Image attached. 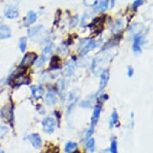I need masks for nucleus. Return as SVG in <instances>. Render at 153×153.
<instances>
[{
    "label": "nucleus",
    "instance_id": "2",
    "mask_svg": "<svg viewBox=\"0 0 153 153\" xmlns=\"http://www.w3.org/2000/svg\"><path fill=\"white\" fill-rule=\"evenodd\" d=\"M43 129L46 132L52 133L54 131V129H55V121L54 119L51 118V117H48V118H46L43 121Z\"/></svg>",
    "mask_w": 153,
    "mask_h": 153
},
{
    "label": "nucleus",
    "instance_id": "7",
    "mask_svg": "<svg viewBox=\"0 0 153 153\" xmlns=\"http://www.w3.org/2000/svg\"><path fill=\"white\" fill-rule=\"evenodd\" d=\"M45 100L48 105H54V104L56 103V101H57V98H56L55 93L54 92V91H49L47 93V95H46Z\"/></svg>",
    "mask_w": 153,
    "mask_h": 153
},
{
    "label": "nucleus",
    "instance_id": "4",
    "mask_svg": "<svg viewBox=\"0 0 153 153\" xmlns=\"http://www.w3.org/2000/svg\"><path fill=\"white\" fill-rule=\"evenodd\" d=\"M4 14L7 18L10 19H16L19 16V10L15 7L8 6L6 7Z\"/></svg>",
    "mask_w": 153,
    "mask_h": 153
},
{
    "label": "nucleus",
    "instance_id": "9",
    "mask_svg": "<svg viewBox=\"0 0 153 153\" xmlns=\"http://www.w3.org/2000/svg\"><path fill=\"white\" fill-rule=\"evenodd\" d=\"M108 80H109V71L104 70L103 72H102V75H101L100 90H103V88H105L106 85L108 84Z\"/></svg>",
    "mask_w": 153,
    "mask_h": 153
},
{
    "label": "nucleus",
    "instance_id": "5",
    "mask_svg": "<svg viewBox=\"0 0 153 153\" xmlns=\"http://www.w3.org/2000/svg\"><path fill=\"white\" fill-rule=\"evenodd\" d=\"M1 115L5 120L10 121L13 118V111L12 107L10 105H6L4 108L2 109L1 111Z\"/></svg>",
    "mask_w": 153,
    "mask_h": 153
},
{
    "label": "nucleus",
    "instance_id": "24",
    "mask_svg": "<svg viewBox=\"0 0 153 153\" xmlns=\"http://www.w3.org/2000/svg\"><path fill=\"white\" fill-rule=\"evenodd\" d=\"M110 151L111 153H118V149H117V142L116 140L111 141L110 147Z\"/></svg>",
    "mask_w": 153,
    "mask_h": 153
},
{
    "label": "nucleus",
    "instance_id": "14",
    "mask_svg": "<svg viewBox=\"0 0 153 153\" xmlns=\"http://www.w3.org/2000/svg\"><path fill=\"white\" fill-rule=\"evenodd\" d=\"M143 28V25L142 23H135V24H133V25L131 27V32L132 33V34H135L136 35H138L139 33L142 31Z\"/></svg>",
    "mask_w": 153,
    "mask_h": 153
},
{
    "label": "nucleus",
    "instance_id": "18",
    "mask_svg": "<svg viewBox=\"0 0 153 153\" xmlns=\"http://www.w3.org/2000/svg\"><path fill=\"white\" fill-rule=\"evenodd\" d=\"M42 25H38L35 26V27H33L30 28L29 30H28V35L30 36V37H33V36H35L37 33L39 32V30L42 29Z\"/></svg>",
    "mask_w": 153,
    "mask_h": 153
},
{
    "label": "nucleus",
    "instance_id": "1",
    "mask_svg": "<svg viewBox=\"0 0 153 153\" xmlns=\"http://www.w3.org/2000/svg\"><path fill=\"white\" fill-rule=\"evenodd\" d=\"M101 109H102V107L100 105H97L94 109V111H93L92 117H91V126L89 130L88 131V134H87V137H90L91 135H92L93 131H94V129H95V125L97 124L99 120V118H100V115Z\"/></svg>",
    "mask_w": 153,
    "mask_h": 153
},
{
    "label": "nucleus",
    "instance_id": "23",
    "mask_svg": "<svg viewBox=\"0 0 153 153\" xmlns=\"http://www.w3.org/2000/svg\"><path fill=\"white\" fill-rule=\"evenodd\" d=\"M27 38L23 37L19 41V48H20L21 51H24L27 48Z\"/></svg>",
    "mask_w": 153,
    "mask_h": 153
},
{
    "label": "nucleus",
    "instance_id": "8",
    "mask_svg": "<svg viewBox=\"0 0 153 153\" xmlns=\"http://www.w3.org/2000/svg\"><path fill=\"white\" fill-rule=\"evenodd\" d=\"M10 35H11V31L8 26L2 25L0 27V39H7L10 37Z\"/></svg>",
    "mask_w": 153,
    "mask_h": 153
},
{
    "label": "nucleus",
    "instance_id": "22",
    "mask_svg": "<svg viewBox=\"0 0 153 153\" xmlns=\"http://www.w3.org/2000/svg\"><path fill=\"white\" fill-rule=\"evenodd\" d=\"M117 121H118V114H117L116 111H114L112 115H111V120L110 122V128H112L113 125L117 123Z\"/></svg>",
    "mask_w": 153,
    "mask_h": 153
},
{
    "label": "nucleus",
    "instance_id": "20",
    "mask_svg": "<svg viewBox=\"0 0 153 153\" xmlns=\"http://www.w3.org/2000/svg\"><path fill=\"white\" fill-rule=\"evenodd\" d=\"M123 26V20L120 19V20L116 21V23H115V25H114V27H113L112 31H113V32H115V33L119 32V31H120V30L122 29Z\"/></svg>",
    "mask_w": 153,
    "mask_h": 153
},
{
    "label": "nucleus",
    "instance_id": "21",
    "mask_svg": "<svg viewBox=\"0 0 153 153\" xmlns=\"http://www.w3.org/2000/svg\"><path fill=\"white\" fill-rule=\"evenodd\" d=\"M46 60H47V55H42L39 59V60L37 61V63H36V67L37 68H42L44 65Z\"/></svg>",
    "mask_w": 153,
    "mask_h": 153
},
{
    "label": "nucleus",
    "instance_id": "32",
    "mask_svg": "<svg viewBox=\"0 0 153 153\" xmlns=\"http://www.w3.org/2000/svg\"><path fill=\"white\" fill-rule=\"evenodd\" d=\"M75 153H79V152H75Z\"/></svg>",
    "mask_w": 153,
    "mask_h": 153
},
{
    "label": "nucleus",
    "instance_id": "26",
    "mask_svg": "<svg viewBox=\"0 0 153 153\" xmlns=\"http://www.w3.org/2000/svg\"><path fill=\"white\" fill-rule=\"evenodd\" d=\"M51 50H52V44H49V45H48L47 47H46L45 48H44V50H43V55H48L49 53L51 51Z\"/></svg>",
    "mask_w": 153,
    "mask_h": 153
},
{
    "label": "nucleus",
    "instance_id": "17",
    "mask_svg": "<svg viewBox=\"0 0 153 153\" xmlns=\"http://www.w3.org/2000/svg\"><path fill=\"white\" fill-rule=\"evenodd\" d=\"M26 80H27V77L23 74H19L17 76H15V79H14V83L17 85H20L22 83H26Z\"/></svg>",
    "mask_w": 153,
    "mask_h": 153
},
{
    "label": "nucleus",
    "instance_id": "16",
    "mask_svg": "<svg viewBox=\"0 0 153 153\" xmlns=\"http://www.w3.org/2000/svg\"><path fill=\"white\" fill-rule=\"evenodd\" d=\"M95 140L94 139H90L86 143V149L88 151V152L90 153H92L94 151H95Z\"/></svg>",
    "mask_w": 153,
    "mask_h": 153
},
{
    "label": "nucleus",
    "instance_id": "29",
    "mask_svg": "<svg viewBox=\"0 0 153 153\" xmlns=\"http://www.w3.org/2000/svg\"><path fill=\"white\" fill-rule=\"evenodd\" d=\"M7 131V128H5V127H3V126L0 125V136L3 135V134H4V133H5Z\"/></svg>",
    "mask_w": 153,
    "mask_h": 153
},
{
    "label": "nucleus",
    "instance_id": "31",
    "mask_svg": "<svg viewBox=\"0 0 153 153\" xmlns=\"http://www.w3.org/2000/svg\"><path fill=\"white\" fill-rule=\"evenodd\" d=\"M0 153H3V152H0Z\"/></svg>",
    "mask_w": 153,
    "mask_h": 153
},
{
    "label": "nucleus",
    "instance_id": "27",
    "mask_svg": "<svg viewBox=\"0 0 153 153\" xmlns=\"http://www.w3.org/2000/svg\"><path fill=\"white\" fill-rule=\"evenodd\" d=\"M142 3H143V0H136V1L134 2V3H133L132 8L134 10H136V8L139 7Z\"/></svg>",
    "mask_w": 153,
    "mask_h": 153
},
{
    "label": "nucleus",
    "instance_id": "13",
    "mask_svg": "<svg viewBox=\"0 0 153 153\" xmlns=\"http://www.w3.org/2000/svg\"><path fill=\"white\" fill-rule=\"evenodd\" d=\"M108 8V2L107 0H103L100 3L96 5L95 7V11H98L100 13L104 12Z\"/></svg>",
    "mask_w": 153,
    "mask_h": 153
},
{
    "label": "nucleus",
    "instance_id": "3",
    "mask_svg": "<svg viewBox=\"0 0 153 153\" xmlns=\"http://www.w3.org/2000/svg\"><path fill=\"white\" fill-rule=\"evenodd\" d=\"M36 55L35 53H27L23 57V60L21 62V67L23 68H28L34 63V61L36 59Z\"/></svg>",
    "mask_w": 153,
    "mask_h": 153
},
{
    "label": "nucleus",
    "instance_id": "25",
    "mask_svg": "<svg viewBox=\"0 0 153 153\" xmlns=\"http://www.w3.org/2000/svg\"><path fill=\"white\" fill-rule=\"evenodd\" d=\"M98 0H83V3L87 7H93L96 5Z\"/></svg>",
    "mask_w": 153,
    "mask_h": 153
},
{
    "label": "nucleus",
    "instance_id": "11",
    "mask_svg": "<svg viewBox=\"0 0 153 153\" xmlns=\"http://www.w3.org/2000/svg\"><path fill=\"white\" fill-rule=\"evenodd\" d=\"M141 43H142V37L140 35H136L135 39H134L133 51L136 54L141 52Z\"/></svg>",
    "mask_w": 153,
    "mask_h": 153
},
{
    "label": "nucleus",
    "instance_id": "12",
    "mask_svg": "<svg viewBox=\"0 0 153 153\" xmlns=\"http://www.w3.org/2000/svg\"><path fill=\"white\" fill-rule=\"evenodd\" d=\"M96 45H97V44H96V43L94 42V41H88V43L84 45L83 49H82V55H86V54L89 52L90 51L93 50V49L96 47Z\"/></svg>",
    "mask_w": 153,
    "mask_h": 153
},
{
    "label": "nucleus",
    "instance_id": "19",
    "mask_svg": "<svg viewBox=\"0 0 153 153\" xmlns=\"http://www.w3.org/2000/svg\"><path fill=\"white\" fill-rule=\"evenodd\" d=\"M77 143H75V142H69V143H67V145L65 146V148H64V151H65V152L69 153L71 152H72L75 149L77 148Z\"/></svg>",
    "mask_w": 153,
    "mask_h": 153
},
{
    "label": "nucleus",
    "instance_id": "28",
    "mask_svg": "<svg viewBox=\"0 0 153 153\" xmlns=\"http://www.w3.org/2000/svg\"><path fill=\"white\" fill-rule=\"evenodd\" d=\"M78 21H79V18L78 16H75V17H74L72 19V21H71V27H75V26L78 24Z\"/></svg>",
    "mask_w": 153,
    "mask_h": 153
},
{
    "label": "nucleus",
    "instance_id": "6",
    "mask_svg": "<svg viewBox=\"0 0 153 153\" xmlns=\"http://www.w3.org/2000/svg\"><path fill=\"white\" fill-rule=\"evenodd\" d=\"M28 140L30 141V143L32 144L33 147H35V148H39L41 146V143H42V140H41V137L39 136V135L38 134H31L27 137Z\"/></svg>",
    "mask_w": 153,
    "mask_h": 153
},
{
    "label": "nucleus",
    "instance_id": "15",
    "mask_svg": "<svg viewBox=\"0 0 153 153\" xmlns=\"http://www.w3.org/2000/svg\"><path fill=\"white\" fill-rule=\"evenodd\" d=\"M36 19H37L36 14L34 11H29L27 14V25L32 24L36 21Z\"/></svg>",
    "mask_w": 153,
    "mask_h": 153
},
{
    "label": "nucleus",
    "instance_id": "30",
    "mask_svg": "<svg viewBox=\"0 0 153 153\" xmlns=\"http://www.w3.org/2000/svg\"><path fill=\"white\" fill-rule=\"evenodd\" d=\"M133 73H134V70L131 67H129L128 68V75L129 77H131L133 75Z\"/></svg>",
    "mask_w": 153,
    "mask_h": 153
},
{
    "label": "nucleus",
    "instance_id": "10",
    "mask_svg": "<svg viewBox=\"0 0 153 153\" xmlns=\"http://www.w3.org/2000/svg\"><path fill=\"white\" fill-rule=\"evenodd\" d=\"M31 94H32L33 98L38 100L40 98L43 94V90L41 86H33L31 88Z\"/></svg>",
    "mask_w": 153,
    "mask_h": 153
}]
</instances>
